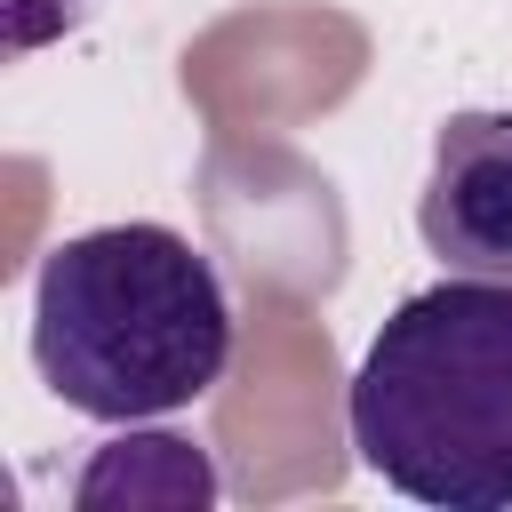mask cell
Wrapping results in <instances>:
<instances>
[{
	"label": "cell",
	"mask_w": 512,
	"mask_h": 512,
	"mask_svg": "<svg viewBox=\"0 0 512 512\" xmlns=\"http://www.w3.org/2000/svg\"><path fill=\"white\" fill-rule=\"evenodd\" d=\"M32 360L48 392L96 424L192 408L232 360V296L168 224H96L40 256Z\"/></svg>",
	"instance_id": "obj_1"
},
{
	"label": "cell",
	"mask_w": 512,
	"mask_h": 512,
	"mask_svg": "<svg viewBox=\"0 0 512 512\" xmlns=\"http://www.w3.org/2000/svg\"><path fill=\"white\" fill-rule=\"evenodd\" d=\"M344 424L360 464L440 512H512V280H440L360 352Z\"/></svg>",
	"instance_id": "obj_2"
},
{
	"label": "cell",
	"mask_w": 512,
	"mask_h": 512,
	"mask_svg": "<svg viewBox=\"0 0 512 512\" xmlns=\"http://www.w3.org/2000/svg\"><path fill=\"white\" fill-rule=\"evenodd\" d=\"M416 232L448 272L512 280V112H448Z\"/></svg>",
	"instance_id": "obj_3"
},
{
	"label": "cell",
	"mask_w": 512,
	"mask_h": 512,
	"mask_svg": "<svg viewBox=\"0 0 512 512\" xmlns=\"http://www.w3.org/2000/svg\"><path fill=\"white\" fill-rule=\"evenodd\" d=\"M72 504L80 512H104V504H152V512H208L216 504V464L176 440V432H120L96 448V464L72 480Z\"/></svg>",
	"instance_id": "obj_4"
}]
</instances>
